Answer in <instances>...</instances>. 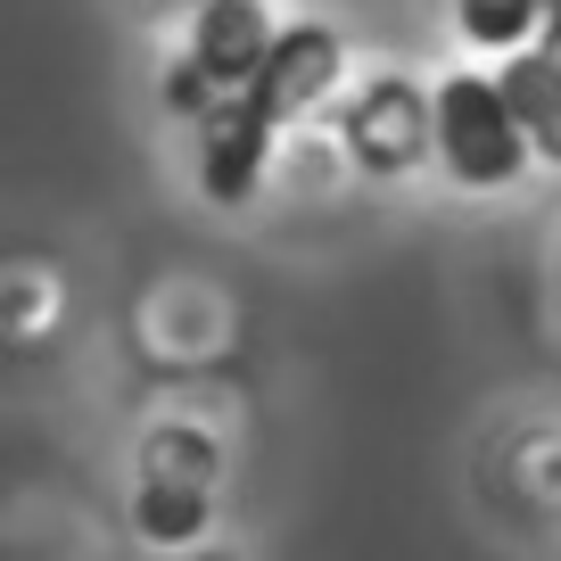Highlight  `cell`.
I'll list each match as a JSON object with an SVG mask.
<instances>
[{
	"instance_id": "6da1fadb",
	"label": "cell",
	"mask_w": 561,
	"mask_h": 561,
	"mask_svg": "<svg viewBox=\"0 0 561 561\" xmlns=\"http://www.w3.org/2000/svg\"><path fill=\"white\" fill-rule=\"evenodd\" d=\"M430 149L446 158V174H455L462 191H504L528 165V140H520V124H512L495 75H455V83L430 91Z\"/></svg>"
},
{
	"instance_id": "5b68a950",
	"label": "cell",
	"mask_w": 561,
	"mask_h": 561,
	"mask_svg": "<svg viewBox=\"0 0 561 561\" xmlns=\"http://www.w3.org/2000/svg\"><path fill=\"white\" fill-rule=\"evenodd\" d=\"M264 42H273V18L256 0H198V25H191V67L207 75L215 91H248L264 67Z\"/></svg>"
},
{
	"instance_id": "ba28073f",
	"label": "cell",
	"mask_w": 561,
	"mask_h": 561,
	"mask_svg": "<svg viewBox=\"0 0 561 561\" xmlns=\"http://www.w3.org/2000/svg\"><path fill=\"white\" fill-rule=\"evenodd\" d=\"M545 9H553V0H455V25L479 42V50L512 58V50H528V34L545 25Z\"/></svg>"
},
{
	"instance_id": "30bf717a",
	"label": "cell",
	"mask_w": 561,
	"mask_h": 561,
	"mask_svg": "<svg viewBox=\"0 0 561 561\" xmlns=\"http://www.w3.org/2000/svg\"><path fill=\"white\" fill-rule=\"evenodd\" d=\"M537 58H545V67L561 75V0L545 9V25H537Z\"/></svg>"
},
{
	"instance_id": "7a4b0ae2",
	"label": "cell",
	"mask_w": 561,
	"mask_h": 561,
	"mask_svg": "<svg viewBox=\"0 0 561 561\" xmlns=\"http://www.w3.org/2000/svg\"><path fill=\"white\" fill-rule=\"evenodd\" d=\"M339 67H347V50H339L331 25H273V42H264V67H256V83H248L240 100L280 133L289 116H306V107H314L322 91L339 83Z\"/></svg>"
},
{
	"instance_id": "277c9868",
	"label": "cell",
	"mask_w": 561,
	"mask_h": 561,
	"mask_svg": "<svg viewBox=\"0 0 561 561\" xmlns=\"http://www.w3.org/2000/svg\"><path fill=\"white\" fill-rule=\"evenodd\" d=\"M264 158H273V124H264L256 107L231 91V100L215 107L207 124H198V191H207L215 207H248V191H256Z\"/></svg>"
},
{
	"instance_id": "9c48e42d",
	"label": "cell",
	"mask_w": 561,
	"mask_h": 561,
	"mask_svg": "<svg viewBox=\"0 0 561 561\" xmlns=\"http://www.w3.org/2000/svg\"><path fill=\"white\" fill-rule=\"evenodd\" d=\"M140 471H158V479H198V488H215L224 455H215L207 430H158V438L140 446Z\"/></svg>"
},
{
	"instance_id": "8fae6325",
	"label": "cell",
	"mask_w": 561,
	"mask_h": 561,
	"mask_svg": "<svg viewBox=\"0 0 561 561\" xmlns=\"http://www.w3.org/2000/svg\"><path fill=\"white\" fill-rule=\"evenodd\" d=\"M158 561H231V553H158Z\"/></svg>"
},
{
	"instance_id": "8992f818",
	"label": "cell",
	"mask_w": 561,
	"mask_h": 561,
	"mask_svg": "<svg viewBox=\"0 0 561 561\" xmlns=\"http://www.w3.org/2000/svg\"><path fill=\"white\" fill-rule=\"evenodd\" d=\"M495 91H504L512 124H520L528 158H553V165H561V75L545 67L537 50H512L504 75H495Z\"/></svg>"
},
{
	"instance_id": "52a82bcc",
	"label": "cell",
	"mask_w": 561,
	"mask_h": 561,
	"mask_svg": "<svg viewBox=\"0 0 561 561\" xmlns=\"http://www.w3.org/2000/svg\"><path fill=\"white\" fill-rule=\"evenodd\" d=\"M207 504H215V488H198V479H158V471H140L133 520H140V537H149V545H191L198 528H207Z\"/></svg>"
},
{
	"instance_id": "3957f363",
	"label": "cell",
	"mask_w": 561,
	"mask_h": 561,
	"mask_svg": "<svg viewBox=\"0 0 561 561\" xmlns=\"http://www.w3.org/2000/svg\"><path fill=\"white\" fill-rule=\"evenodd\" d=\"M430 149V100L413 83H371L347 107V158L364 174H404Z\"/></svg>"
}]
</instances>
